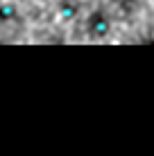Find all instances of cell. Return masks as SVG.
Listing matches in <instances>:
<instances>
[{
    "label": "cell",
    "mask_w": 154,
    "mask_h": 156,
    "mask_svg": "<svg viewBox=\"0 0 154 156\" xmlns=\"http://www.w3.org/2000/svg\"><path fill=\"white\" fill-rule=\"evenodd\" d=\"M57 12H59V18L63 23H70V20H75L77 14H79V2L77 0H59Z\"/></svg>",
    "instance_id": "2"
},
{
    "label": "cell",
    "mask_w": 154,
    "mask_h": 156,
    "mask_svg": "<svg viewBox=\"0 0 154 156\" xmlns=\"http://www.w3.org/2000/svg\"><path fill=\"white\" fill-rule=\"evenodd\" d=\"M18 18V7L14 2H0V25L14 23Z\"/></svg>",
    "instance_id": "3"
},
{
    "label": "cell",
    "mask_w": 154,
    "mask_h": 156,
    "mask_svg": "<svg viewBox=\"0 0 154 156\" xmlns=\"http://www.w3.org/2000/svg\"><path fill=\"white\" fill-rule=\"evenodd\" d=\"M86 32H88L91 39H98V41L107 39L111 34V18L102 9H93V12L88 14V18H86Z\"/></svg>",
    "instance_id": "1"
}]
</instances>
